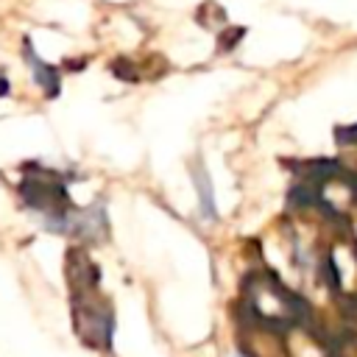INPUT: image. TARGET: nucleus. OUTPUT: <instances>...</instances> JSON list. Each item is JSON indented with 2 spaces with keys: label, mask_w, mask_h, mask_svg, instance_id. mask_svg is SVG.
<instances>
[{
  "label": "nucleus",
  "mask_w": 357,
  "mask_h": 357,
  "mask_svg": "<svg viewBox=\"0 0 357 357\" xmlns=\"http://www.w3.org/2000/svg\"><path fill=\"white\" fill-rule=\"evenodd\" d=\"M22 53H25V59L31 61V70H33L36 84H39L42 89H47V95H56V92H59V70H56L53 64L42 61V59L33 53V47H31L28 39H25V45H22Z\"/></svg>",
  "instance_id": "obj_1"
},
{
  "label": "nucleus",
  "mask_w": 357,
  "mask_h": 357,
  "mask_svg": "<svg viewBox=\"0 0 357 357\" xmlns=\"http://www.w3.org/2000/svg\"><path fill=\"white\" fill-rule=\"evenodd\" d=\"M195 184H198V192L204 190V206H206V215H212V192H209V178H206V173H195Z\"/></svg>",
  "instance_id": "obj_2"
}]
</instances>
